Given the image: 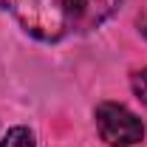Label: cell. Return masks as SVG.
I'll use <instances>...</instances> for the list:
<instances>
[{"mask_svg":"<svg viewBox=\"0 0 147 147\" xmlns=\"http://www.w3.org/2000/svg\"><path fill=\"white\" fill-rule=\"evenodd\" d=\"M96 130H99L102 142H108L110 147H130L142 142V136H144L142 119L116 102L96 105Z\"/></svg>","mask_w":147,"mask_h":147,"instance_id":"cell-2","label":"cell"},{"mask_svg":"<svg viewBox=\"0 0 147 147\" xmlns=\"http://www.w3.org/2000/svg\"><path fill=\"white\" fill-rule=\"evenodd\" d=\"M0 147H34V136L28 127H11L0 142Z\"/></svg>","mask_w":147,"mask_h":147,"instance_id":"cell-3","label":"cell"},{"mask_svg":"<svg viewBox=\"0 0 147 147\" xmlns=\"http://www.w3.org/2000/svg\"><path fill=\"white\" fill-rule=\"evenodd\" d=\"M130 85H133V93H136V96H139V99L147 105V68H142V71L133 74Z\"/></svg>","mask_w":147,"mask_h":147,"instance_id":"cell-4","label":"cell"},{"mask_svg":"<svg viewBox=\"0 0 147 147\" xmlns=\"http://www.w3.org/2000/svg\"><path fill=\"white\" fill-rule=\"evenodd\" d=\"M119 3L122 0H0V6L42 42H59L102 26Z\"/></svg>","mask_w":147,"mask_h":147,"instance_id":"cell-1","label":"cell"}]
</instances>
